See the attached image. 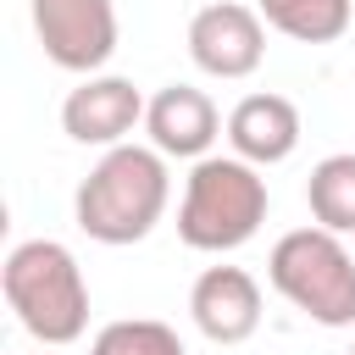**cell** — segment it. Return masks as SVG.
Wrapping results in <instances>:
<instances>
[{
    "instance_id": "obj_1",
    "label": "cell",
    "mask_w": 355,
    "mask_h": 355,
    "mask_svg": "<svg viewBox=\"0 0 355 355\" xmlns=\"http://www.w3.org/2000/svg\"><path fill=\"white\" fill-rule=\"evenodd\" d=\"M172 172L155 144H111L72 194V216L94 244H139L166 216Z\"/></svg>"
},
{
    "instance_id": "obj_2",
    "label": "cell",
    "mask_w": 355,
    "mask_h": 355,
    "mask_svg": "<svg viewBox=\"0 0 355 355\" xmlns=\"http://www.w3.org/2000/svg\"><path fill=\"white\" fill-rule=\"evenodd\" d=\"M0 288H6V305L17 311V322L39 344L61 349V344L83 338V327H89V283H83L78 255L61 239H22L0 266Z\"/></svg>"
},
{
    "instance_id": "obj_3",
    "label": "cell",
    "mask_w": 355,
    "mask_h": 355,
    "mask_svg": "<svg viewBox=\"0 0 355 355\" xmlns=\"http://www.w3.org/2000/svg\"><path fill=\"white\" fill-rule=\"evenodd\" d=\"M266 178L244 155H200L194 172L183 178V205H178V239L205 255H227L250 244L266 222Z\"/></svg>"
},
{
    "instance_id": "obj_4",
    "label": "cell",
    "mask_w": 355,
    "mask_h": 355,
    "mask_svg": "<svg viewBox=\"0 0 355 355\" xmlns=\"http://www.w3.org/2000/svg\"><path fill=\"white\" fill-rule=\"evenodd\" d=\"M272 288L322 327H355V255L333 227H294L266 255Z\"/></svg>"
},
{
    "instance_id": "obj_5",
    "label": "cell",
    "mask_w": 355,
    "mask_h": 355,
    "mask_svg": "<svg viewBox=\"0 0 355 355\" xmlns=\"http://www.w3.org/2000/svg\"><path fill=\"white\" fill-rule=\"evenodd\" d=\"M189 55L205 78L239 83L266 61V17L239 0H211L189 17Z\"/></svg>"
},
{
    "instance_id": "obj_6",
    "label": "cell",
    "mask_w": 355,
    "mask_h": 355,
    "mask_svg": "<svg viewBox=\"0 0 355 355\" xmlns=\"http://www.w3.org/2000/svg\"><path fill=\"white\" fill-rule=\"evenodd\" d=\"M33 33L55 67L89 78L116 50V6L111 0H33Z\"/></svg>"
},
{
    "instance_id": "obj_7",
    "label": "cell",
    "mask_w": 355,
    "mask_h": 355,
    "mask_svg": "<svg viewBox=\"0 0 355 355\" xmlns=\"http://www.w3.org/2000/svg\"><path fill=\"white\" fill-rule=\"evenodd\" d=\"M144 94L116 78V72H89L67 100H61V128L72 144H94V150H111V144H128V133L144 122Z\"/></svg>"
},
{
    "instance_id": "obj_8",
    "label": "cell",
    "mask_w": 355,
    "mask_h": 355,
    "mask_svg": "<svg viewBox=\"0 0 355 355\" xmlns=\"http://www.w3.org/2000/svg\"><path fill=\"white\" fill-rule=\"evenodd\" d=\"M189 316L211 344H244L261 327V283L244 266H205L189 288Z\"/></svg>"
},
{
    "instance_id": "obj_9",
    "label": "cell",
    "mask_w": 355,
    "mask_h": 355,
    "mask_svg": "<svg viewBox=\"0 0 355 355\" xmlns=\"http://www.w3.org/2000/svg\"><path fill=\"white\" fill-rule=\"evenodd\" d=\"M144 133L161 155H178V161H200L216 133H222V116H216V100L194 83H166L150 94L144 105Z\"/></svg>"
},
{
    "instance_id": "obj_10",
    "label": "cell",
    "mask_w": 355,
    "mask_h": 355,
    "mask_svg": "<svg viewBox=\"0 0 355 355\" xmlns=\"http://www.w3.org/2000/svg\"><path fill=\"white\" fill-rule=\"evenodd\" d=\"M227 144L255 166L288 161L300 150V105L288 94H244L227 111Z\"/></svg>"
},
{
    "instance_id": "obj_11",
    "label": "cell",
    "mask_w": 355,
    "mask_h": 355,
    "mask_svg": "<svg viewBox=\"0 0 355 355\" xmlns=\"http://www.w3.org/2000/svg\"><path fill=\"white\" fill-rule=\"evenodd\" d=\"M255 11L294 44H333L355 22V0H255Z\"/></svg>"
},
{
    "instance_id": "obj_12",
    "label": "cell",
    "mask_w": 355,
    "mask_h": 355,
    "mask_svg": "<svg viewBox=\"0 0 355 355\" xmlns=\"http://www.w3.org/2000/svg\"><path fill=\"white\" fill-rule=\"evenodd\" d=\"M305 205L322 227L333 233H355V150L322 155L305 178Z\"/></svg>"
},
{
    "instance_id": "obj_13",
    "label": "cell",
    "mask_w": 355,
    "mask_h": 355,
    "mask_svg": "<svg viewBox=\"0 0 355 355\" xmlns=\"http://www.w3.org/2000/svg\"><path fill=\"white\" fill-rule=\"evenodd\" d=\"M89 355H189V349H183L178 327H166L155 316H122L94 333Z\"/></svg>"
},
{
    "instance_id": "obj_14",
    "label": "cell",
    "mask_w": 355,
    "mask_h": 355,
    "mask_svg": "<svg viewBox=\"0 0 355 355\" xmlns=\"http://www.w3.org/2000/svg\"><path fill=\"white\" fill-rule=\"evenodd\" d=\"M349 355H355V344H349Z\"/></svg>"
}]
</instances>
